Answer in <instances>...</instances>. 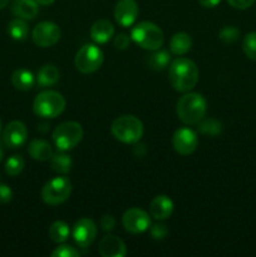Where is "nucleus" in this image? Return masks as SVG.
Here are the masks:
<instances>
[{
    "label": "nucleus",
    "instance_id": "obj_1",
    "mask_svg": "<svg viewBox=\"0 0 256 257\" xmlns=\"http://www.w3.org/2000/svg\"><path fill=\"white\" fill-rule=\"evenodd\" d=\"M200 72L193 60L178 57L168 67V79L175 90L180 93L190 92L196 87Z\"/></svg>",
    "mask_w": 256,
    "mask_h": 257
},
{
    "label": "nucleus",
    "instance_id": "obj_2",
    "mask_svg": "<svg viewBox=\"0 0 256 257\" xmlns=\"http://www.w3.org/2000/svg\"><path fill=\"white\" fill-rule=\"evenodd\" d=\"M177 115L185 124L195 125L205 118L207 110L206 99L198 93L186 92L177 102Z\"/></svg>",
    "mask_w": 256,
    "mask_h": 257
},
{
    "label": "nucleus",
    "instance_id": "obj_3",
    "mask_svg": "<svg viewBox=\"0 0 256 257\" xmlns=\"http://www.w3.org/2000/svg\"><path fill=\"white\" fill-rule=\"evenodd\" d=\"M131 39L142 49L153 52L162 47L165 42V35H163L162 29L155 23L141 22L131 30Z\"/></svg>",
    "mask_w": 256,
    "mask_h": 257
},
{
    "label": "nucleus",
    "instance_id": "obj_4",
    "mask_svg": "<svg viewBox=\"0 0 256 257\" xmlns=\"http://www.w3.org/2000/svg\"><path fill=\"white\" fill-rule=\"evenodd\" d=\"M113 137L125 145H136L143 136V124L135 115H122L110 125Z\"/></svg>",
    "mask_w": 256,
    "mask_h": 257
},
{
    "label": "nucleus",
    "instance_id": "obj_5",
    "mask_svg": "<svg viewBox=\"0 0 256 257\" xmlns=\"http://www.w3.org/2000/svg\"><path fill=\"white\" fill-rule=\"evenodd\" d=\"M65 109V99L59 92L44 90L35 97L33 110L35 115L45 119H53L62 114Z\"/></svg>",
    "mask_w": 256,
    "mask_h": 257
},
{
    "label": "nucleus",
    "instance_id": "obj_6",
    "mask_svg": "<svg viewBox=\"0 0 256 257\" xmlns=\"http://www.w3.org/2000/svg\"><path fill=\"white\" fill-rule=\"evenodd\" d=\"M53 141L55 147L62 152L77 147L83 138L82 125L74 120L60 123L53 132Z\"/></svg>",
    "mask_w": 256,
    "mask_h": 257
},
{
    "label": "nucleus",
    "instance_id": "obj_7",
    "mask_svg": "<svg viewBox=\"0 0 256 257\" xmlns=\"http://www.w3.org/2000/svg\"><path fill=\"white\" fill-rule=\"evenodd\" d=\"M72 182L68 177L60 176L48 181L42 190V200L47 205L58 206L64 203L72 193Z\"/></svg>",
    "mask_w": 256,
    "mask_h": 257
},
{
    "label": "nucleus",
    "instance_id": "obj_8",
    "mask_svg": "<svg viewBox=\"0 0 256 257\" xmlns=\"http://www.w3.org/2000/svg\"><path fill=\"white\" fill-rule=\"evenodd\" d=\"M104 55L103 52L94 44H85L78 50L74 58V65L77 70L83 74L94 73L102 67Z\"/></svg>",
    "mask_w": 256,
    "mask_h": 257
},
{
    "label": "nucleus",
    "instance_id": "obj_9",
    "mask_svg": "<svg viewBox=\"0 0 256 257\" xmlns=\"http://www.w3.org/2000/svg\"><path fill=\"white\" fill-rule=\"evenodd\" d=\"M62 37V30L53 22H40L33 29V42L40 48H49L57 44Z\"/></svg>",
    "mask_w": 256,
    "mask_h": 257
},
{
    "label": "nucleus",
    "instance_id": "obj_10",
    "mask_svg": "<svg viewBox=\"0 0 256 257\" xmlns=\"http://www.w3.org/2000/svg\"><path fill=\"white\" fill-rule=\"evenodd\" d=\"M122 225L130 233H142L151 227V217L145 210L138 207L130 208L122 217Z\"/></svg>",
    "mask_w": 256,
    "mask_h": 257
},
{
    "label": "nucleus",
    "instance_id": "obj_11",
    "mask_svg": "<svg viewBox=\"0 0 256 257\" xmlns=\"http://www.w3.org/2000/svg\"><path fill=\"white\" fill-rule=\"evenodd\" d=\"M172 145L176 152L181 156H190L197 150L198 137L197 133L188 127L178 128L173 133Z\"/></svg>",
    "mask_w": 256,
    "mask_h": 257
},
{
    "label": "nucleus",
    "instance_id": "obj_12",
    "mask_svg": "<svg viewBox=\"0 0 256 257\" xmlns=\"http://www.w3.org/2000/svg\"><path fill=\"white\" fill-rule=\"evenodd\" d=\"M97 225L90 218H80L73 226V240L79 247L87 248L97 237Z\"/></svg>",
    "mask_w": 256,
    "mask_h": 257
},
{
    "label": "nucleus",
    "instance_id": "obj_13",
    "mask_svg": "<svg viewBox=\"0 0 256 257\" xmlns=\"http://www.w3.org/2000/svg\"><path fill=\"white\" fill-rule=\"evenodd\" d=\"M27 125L20 120H13L8 123L3 131V142L9 148H19L27 142Z\"/></svg>",
    "mask_w": 256,
    "mask_h": 257
},
{
    "label": "nucleus",
    "instance_id": "obj_14",
    "mask_svg": "<svg viewBox=\"0 0 256 257\" xmlns=\"http://www.w3.org/2000/svg\"><path fill=\"white\" fill-rule=\"evenodd\" d=\"M140 14V8L136 0H119L114 8V19L120 27H132Z\"/></svg>",
    "mask_w": 256,
    "mask_h": 257
},
{
    "label": "nucleus",
    "instance_id": "obj_15",
    "mask_svg": "<svg viewBox=\"0 0 256 257\" xmlns=\"http://www.w3.org/2000/svg\"><path fill=\"white\" fill-rule=\"evenodd\" d=\"M98 251L103 257H124L127 253L124 242L119 237L107 235L99 241Z\"/></svg>",
    "mask_w": 256,
    "mask_h": 257
},
{
    "label": "nucleus",
    "instance_id": "obj_16",
    "mask_svg": "<svg viewBox=\"0 0 256 257\" xmlns=\"http://www.w3.org/2000/svg\"><path fill=\"white\" fill-rule=\"evenodd\" d=\"M173 212V202L168 196L160 195L150 205V215L158 221L167 220Z\"/></svg>",
    "mask_w": 256,
    "mask_h": 257
},
{
    "label": "nucleus",
    "instance_id": "obj_17",
    "mask_svg": "<svg viewBox=\"0 0 256 257\" xmlns=\"http://www.w3.org/2000/svg\"><path fill=\"white\" fill-rule=\"evenodd\" d=\"M114 35V25L107 19H99L90 27V38L98 44L109 42Z\"/></svg>",
    "mask_w": 256,
    "mask_h": 257
},
{
    "label": "nucleus",
    "instance_id": "obj_18",
    "mask_svg": "<svg viewBox=\"0 0 256 257\" xmlns=\"http://www.w3.org/2000/svg\"><path fill=\"white\" fill-rule=\"evenodd\" d=\"M35 0H14L12 7L13 14L24 20H33L39 13V7Z\"/></svg>",
    "mask_w": 256,
    "mask_h": 257
},
{
    "label": "nucleus",
    "instance_id": "obj_19",
    "mask_svg": "<svg viewBox=\"0 0 256 257\" xmlns=\"http://www.w3.org/2000/svg\"><path fill=\"white\" fill-rule=\"evenodd\" d=\"M28 153L33 160L40 161V162L50 161V158L54 155L52 146L44 140H33L28 146Z\"/></svg>",
    "mask_w": 256,
    "mask_h": 257
},
{
    "label": "nucleus",
    "instance_id": "obj_20",
    "mask_svg": "<svg viewBox=\"0 0 256 257\" xmlns=\"http://www.w3.org/2000/svg\"><path fill=\"white\" fill-rule=\"evenodd\" d=\"M12 84L15 89L27 92L30 90L35 84V77L30 70L20 68L12 74Z\"/></svg>",
    "mask_w": 256,
    "mask_h": 257
},
{
    "label": "nucleus",
    "instance_id": "obj_21",
    "mask_svg": "<svg viewBox=\"0 0 256 257\" xmlns=\"http://www.w3.org/2000/svg\"><path fill=\"white\" fill-rule=\"evenodd\" d=\"M59 70H58V68L55 65L45 64L43 67H40V69L38 70L37 83L42 88L53 87L59 80Z\"/></svg>",
    "mask_w": 256,
    "mask_h": 257
},
{
    "label": "nucleus",
    "instance_id": "obj_22",
    "mask_svg": "<svg viewBox=\"0 0 256 257\" xmlns=\"http://www.w3.org/2000/svg\"><path fill=\"white\" fill-rule=\"evenodd\" d=\"M192 47V39L187 33H176L170 42V50L175 55H185Z\"/></svg>",
    "mask_w": 256,
    "mask_h": 257
},
{
    "label": "nucleus",
    "instance_id": "obj_23",
    "mask_svg": "<svg viewBox=\"0 0 256 257\" xmlns=\"http://www.w3.org/2000/svg\"><path fill=\"white\" fill-rule=\"evenodd\" d=\"M170 63H171L170 53L161 49L153 50V53L148 57L147 59L148 67H150L152 70H156V72L165 70L166 68L170 67Z\"/></svg>",
    "mask_w": 256,
    "mask_h": 257
},
{
    "label": "nucleus",
    "instance_id": "obj_24",
    "mask_svg": "<svg viewBox=\"0 0 256 257\" xmlns=\"http://www.w3.org/2000/svg\"><path fill=\"white\" fill-rule=\"evenodd\" d=\"M8 34L10 35V38L17 42H23L28 38L29 34V28H28L27 22L24 19H13L12 22L8 25Z\"/></svg>",
    "mask_w": 256,
    "mask_h": 257
},
{
    "label": "nucleus",
    "instance_id": "obj_25",
    "mask_svg": "<svg viewBox=\"0 0 256 257\" xmlns=\"http://www.w3.org/2000/svg\"><path fill=\"white\" fill-rule=\"evenodd\" d=\"M72 166V157L69 155H65V153H57V155H53V157L50 158V168L55 173L65 175V173L70 172Z\"/></svg>",
    "mask_w": 256,
    "mask_h": 257
},
{
    "label": "nucleus",
    "instance_id": "obj_26",
    "mask_svg": "<svg viewBox=\"0 0 256 257\" xmlns=\"http://www.w3.org/2000/svg\"><path fill=\"white\" fill-rule=\"evenodd\" d=\"M48 233H49V237L53 242L63 243L69 237L70 230L68 223H65L64 221H55L49 227Z\"/></svg>",
    "mask_w": 256,
    "mask_h": 257
},
{
    "label": "nucleus",
    "instance_id": "obj_27",
    "mask_svg": "<svg viewBox=\"0 0 256 257\" xmlns=\"http://www.w3.org/2000/svg\"><path fill=\"white\" fill-rule=\"evenodd\" d=\"M197 125L198 131L206 136H212L213 137V136H217L222 132V124L217 119H215V118H208V119L202 118L197 123Z\"/></svg>",
    "mask_w": 256,
    "mask_h": 257
},
{
    "label": "nucleus",
    "instance_id": "obj_28",
    "mask_svg": "<svg viewBox=\"0 0 256 257\" xmlns=\"http://www.w3.org/2000/svg\"><path fill=\"white\" fill-rule=\"evenodd\" d=\"M24 167L25 161L20 155L12 156L5 162V172H7L8 176H12V177L20 175L23 172V170H24Z\"/></svg>",
    "mask_w": 256,
    "mask_h": 257
},
{
    "label": "nucleus",
    "instance_id": "obj_29",
    "mask_svg": "<svg viewBox=\"0 0 256 257\" xmlns=\"http://www.w3.org/2000/svg\"><path fill=\"white\" fill-rule=\"evenodd\" d=\"M242 50L248 59L256 62V32H251L245 35L242 40Z\"/></svg>",
    "mask_w": 256,
    "mask_h": 257
},
{
    "label": "nucleus",
    "instance_id": "obj_30",
    "mask_svg": "<svg viewBox=\"0 0 256 257\" xmlns=\"http://www.w3.org/2000/svg\"><path fill=\"white\" fill-rule=\"evenodd\" d=\"M240 37V30L236 27H232V25H226L218 33V38L222 40L225 44H232Z\"/></svg>",
    "mask_w": 256,
    "mask_h": 257
},
{
    "label": "nucleus",
    "instance_id": "obj_31",
    "mask_svg": "<svg viewBox=\"0 0 256 257\" xmlns=\"http://www.w3.org/2000/svg\"><path fill=\"white\" fill-rule=\"evenodd\" d=\"M80 253L70 245H60L52 252V257H79Z\"/></svg>",
    "mask_w": 256,
    "mask_h": 257
},
{
    "label": "nucleus",
    "instance_id": "obj_32",
    "mask_svg": "<svg viewBox=\"0 0 256 257\" xmlns=\"http://www.w3.org/2000/svg\"><path fill=\"white\" fill-rule=\"evenodd\" d=\"M151 236H152L153 240H165L166 236L168 235V228L167 226L163 225V223H155V225L151 227Z\"/></svg>",
    "mask_w": 256,
    "mask_h": 257
},
{
    "label": "nucleus",
    "instance_id": "obj_33",
    "mask_svg": "<svg viewBox=\"0 0 256 257\" xmlns=\"http://www.w3.org/2000/svg\"><path fill=\"white\" fill-rule=\"evenodd\" d=\"M130 43H131V38L128 37L127 34H118L117 37L114 38V47L119 50H125L130 48Z\"/></svg>",
    "mask_w": 256,
    "mask_h": 257
},
{
    "label": "nucleus",
    "instance_id": "obj_34",
    "mask_svg": "<svg viewBox=\"0 0 256 257\" xmlns=\"http://www.w3.org/2000/svg\"><path fill=\"white\" fill-rule=\"evenodd\" d=\"M13 200V191L5 183L0 182V203H9Z\"/></svg>",
    "mask_w": 256,
    "mask_h": 257
},
{
    "label": "nucleus",
    "instance_id": "obj_35",
    "mask_svg": "<svg viewBox=\"0 0 256 257\" xmlns=\"http://www.w3.org/2000/svg\"><path fill=\"white\" fill-rule=\"evenodd\" d=\"M255 2L256 0H227V3L231 5V7L238 10L248 9L250 7H252Z\"/></svg>",
    "mask_w": 256,
    "mask_h": 257
},
{
    "label": "nucleus",
    "instance_id": "obj_36",
    "mask_svg": "<svg viewBox=\"0 0 256 257\" xmlns=\"http://www.w3.org/2000/svg\"><path fill=\"white\" fill-rule=\"evenodd\" d=\"M115 226V220L113 216L110 215H104L102 218H100V227H102L103 231H112Z\"/></svg>",
    "mask_w": 256,
    "mask_h": 257
},
{
    "label": "nucleus",
    "instance_id": "obj_37",
    "mask_svg": "<svg viewBox=\"0 0 256 257\" xmlns=\"http://www.w3.org/2000/svg\"><path fill=\"white\" fill-rule=\"evenodd\" d=\"M198 3L201 4V7L206 8V9H212L220 4L221 0H198Z\"/></svg>",
    "mask_w": 256,
    "mask_h": 257
},
{
    "label": "nucleus",
    "instance_id": "obj_38",
    "mask_svg": "<svg viewBox=\"0 0 256 257\" xmlns=\"http://www.w3.org/2000/svg\"><path fill=\"white\" fill-rule=\"evenodd\" d=\"M39 5H50L55 2V0H35Z\"/></svg>",
    "mask_w": 256,
    "mask_h": 257
},
{
    "label": "nucleus",
    "instance_id": "obj_39",
    "mask_svg": "<svg viewBox=\"0 0 256 257\" xmlns=\"http://www.w3.org/2000/svg\"><path fill=\"white\" fill-rule=\"evenodd\" d=\"M8 3H9V0H0V10L4 9L8 5Z\"/></svg>",
    "mask_w": 256,
    "mask_h": 257
},
{
    "label": "nucleus",
    "instance_id": "obj_40",
    "mask_svg": "<svg viewBox=\"0 0 256 257\" xmlns=\"http://www.w3.org/2000/svg\"><path fill=\"white\" fill-rule=\"evenodd\" d=\"M3 158H4V150H3V146L0 145V162L3 161Z\"/></svg>",
    "mask_w": 256,
    "mask_h": 257
},
{
    "label": "nucleus",
    "instance_id": "obj_41",
    "mask_svg": "<svg viewBox=\"0 0 256 257\" xmlns=\"http://www.w3.org/2000/svg\"><path fill=\"white\" fill-rule=\"evenodd\" d=\"M2 130H3V125H2V120H0V135H2Z\"/></svg>",
    "mask_w": 256,
    "mask_h": 257
}]
</instances>
